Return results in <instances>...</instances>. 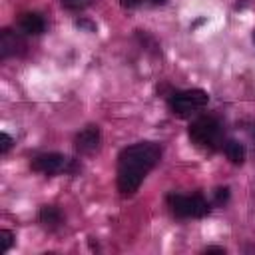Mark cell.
<instances>
[{"label": "cell", "mask_w": 255, "mask_h": 255, "mask_svg": "<svg viewBox=\"0 0 255 255\" xmlns=\"http://www.w3.org/2000/svg\"><path fill=\"white\" fill-rule=\"evenodd\" d=\"M159 157L161 149L151 141H139L124 147L118 155V191L122 195H133Z\"/></svg>", "instance_id": "6da1fadb"}, {"label": "cell", "mask_w": 255, "mask_h": 255, "mask_svg": "<svg viewBox=\"0 0 255 255\" xmlns=\"http://www.w3.org/2000/svg\"><path fill=\"white\" fill-rule=\"evenodd\" d=\"M187 133L197 147L213 149L221 139V124L213 116H201L189 124Z\"/></svg>", "instance_id": "7a4b0ae2"}, {"label": "cell", "mask_w": 255, "mask_h": 255, "mask_svg": "<svg viewBox=\"0 0 255 255\" xmlns=\"http://www.w3.org/2000/svg\"><path fill=\"white\" fill-rule=\"evenodd\" d=\"M167 205L171 209L173 215L181 217V219H197V217H205L211 209V205L207 203V199L199 193L195 195H181V193H169L167 195Z\"/></svg>", "instance_id": "3957f363"}, {"label": "cell", "mask_w": 255, "mask_h": 255, "mask_svg": "<svg viewBox=\"0 0 255 255\" xmlns=\"http://www.w3.org/2000/svg\"><path fill=\"white\" fill-rule=\"evenodd\" d=\"M209 102L207 92L203 90H181V92H173L167 98V106L169 110L179 116V118H187L195 112H199L201 108H205V104Z\"/></svg>", "instance_id": "277c9868"}, {"label": "cell", "mask_w": 255, "mask_h": 255, "mask_svg": "<svg viewBox=\"0 0 255 255\" xmlns=\"http://www.w3.org/2000/svg\"><path fill=\"white\" fill-rule=\"evenodd\" d=\"M30 167L38 173H44V175H54V173H60V171H66L70 167V159L64 157L62 153H42L38 157L32 159Z\"/></svg>", "instance_id": "5b68a950"}, {"label": "cell", "mask_w": 255, "mask_h": 255, "mask_svg": "<svg viewBox=\"0 0 255 255\" xmlns=\"http://www.w3.org/2000/svg\"><path fill=\"white\" fill-rule=\"evenodd\" d=\"M24 48H26V42L18 32H12L8 28H4L0 32V60L18 56L24 52Z\"/></svg>", "instance_id": "8992f818"}, {"label": "cell", "mask_w": 255, "mask_h": 255, "mask_svg": "<svg viewBox=\"0 0 255 255\" xmlns=\"http://www.w3.org/2000/svg\"><path fill=\"white\" fill-rule=\"evenodd\" d=\"M100 137H102L100 135V128L98 126H88L76 135L74 147H76L78 153H92V151H96L100 147Z\"/></svg>", "instance_id": "52a82bcc"}, {"label": "cell", "mask_w": 255, "mask_h": 255, "mask_svg": "<svg viewBox=\"0 0 255 255\" xmlns=\"http://www.w3.org/2000/svg\"><path fill=\"white\" fill-rule=\"evenodd\" d=\"M18 28L22 34H28V36H40L44 30H46V22L44 18L38 14V12H26L20 16L18 20Z\"/></svg>", "instance_id": "ba28073f"}, {"label": "cell", "mask_w": 255, "mask_h": 255, "mask_svg": "<svg viewBox=\"0 0 255 255\" xmlns=\"http://www.w3.org/2000/svg\"><path fill=\"white\" fill-rule=\"evenodd\" d=\"M38 219H40V223H42L46 229H50V231L58 229V227L62 225V221H64V217H62L60 209H58V207H54V205H44V207L40 209Z\"/></svg>", "instance_id": "9c48e42d"}, {"label": "cell", "mask_w": 255, "mask_h": 255, "mask_svg": "<svg viewBox=\"0 0 255 255\" xmlns=\"http://www.w3.org/2000/svg\"><path fill=\"white\" fill-rule=\"evenodd\" d=\"M223 151H225L227 159H229L231 163H235V165H241V163L245 161V155H247L245 145H243L241 141H237V139H229V141H225Z\"/></svg>", "instance_id": "30bf717a"}, {"label": "cell", "mask_w": 255, "mask_h": 255, "mask_svg": "<svg viewBox=\"0 0 255 255\" xmlns=\"http://www.w3.org/2000/svg\"><path fill=\"white\" fill-rule=\"evenodd\" d=\"M12 243H14V233L8 229H2L0 231V253H6Z\"/></svg>", "instance_id": "8fae6325"}, {"label": "cell", "mask_w": 255, "mask_h": 255, "mask_svg": "<svg viewBox=\"0 0 255 255\" xmlns=\"http://www.w3.org/2000/svg\"><path fill=\"white\" fill-rule=\"evenodd\" d=\"M60 4L66 10H84L92 4V0H60Z\"/></svg>", "instance_id": "7c38bea8"}, {"label": "cell", "mask_w": 255, "mask_h": 255, "mask_svg": "<svg viewBox=\"0 0 255 255\" xmlns=\"http://www.w3.org/2000/svg\"><path fill=\"white\" fill-rule=\"evenodd\" d=\"M10 147H12V137L6 131H2L0 133V153H8Z\"/></svg>", "instance_id": "4fadbf2b"}, {"label": "cell", "mask_w": 255, "mask_h": 255, "mask_svg": "<svg viewBox=\"0 0 255 255\" xmlns=\"http://www.w3.org/2000/svg\"><path fill=\"white\" fill-rule=\"evenodd\" d=\"M227 199H229V189H227V187H217V189H215V203L221 205V203H225Z\"/></svg>", "instance_id": "5bb4252c"}, {"label": "cell", "mask_w": 255, "mask_h": 255, "mask_svg": "<svg viewBox=\"0 0 255 255\" xmlns=\"http://www.w3.org/2000/svg\"><path fill=\"white\" fill-rule=\"evenodd\" d=\"M76 28L86 30V32H96V24H94V22H90V20H84V18L76 20Z\"/></svg>", "instance_id": "9a60e30c"}, {"label": "cell", "mask_w": 255, "mask_h": 255, "mask_svg": "<svg viewBox=\"0 0 255 255\" xmlns=\"http://www.w3.org/2000/svg\"><path fill=\"white\" fill-rule=\"evenodd\" d=\"M141 2H143V0H120L122 8H128V10H131V8H137Z\"/></svg>", "instance_id": "2e32d148"}, {"label": "cell", "mask_w": 255, "mask_h": 255, "mask_svg": "<svg viewBox=\"0 0 255 255\" xmlns=\"http://www.w3.org/2000/svg\"><path fill=\"white\" fill-rule=\"evenodd\" d=\"M205 253H225V249L223 247H207Z\"/></svg>", "instance_id": "e0dca14e"}, {"label": "cell", "mask_w": 255, "mask_h": 255, "mask_svg": "<svg viewBox=\"0 0 255 255\" xmlns=\"http://www.w3.org/2000/svg\"><path fill=\"white\" fill-rule=\"evenodd\" d=\"M151 4H165V0H149Z\"/></svg>", "instance_id": "ac0fdd59"}, {"label": "cell", "mask_w": 255, "mask_h": 255, "mask_svg": "<svg viewBox=\"0 0 255 255\" xmlns=\"http://www.w3.org/2000/svg\"><path fill=\"white\" fill-rule=\"evenodd\" d=\"M253 42H255V32H253Z\"/></svg>", "instance_id": "d6986e66"}]
</instances>
